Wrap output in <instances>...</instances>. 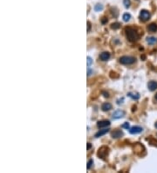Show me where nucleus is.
I'll return each mask as SVG.
<instances>
[{"mask_svg": "<svg viewBox=\"0 0 157 173\" xmlns=\"http://www.w3.org/2000/svg\"><path fill=\"white\" fill-rule=\"evenodd\" d=\"M102 9H103V6H102L101 4H97V5L94 7V10H95L96 11H101V10H102Z\"/></svg>", "mask_w": 157, "mask_h": 173, "instance_id": "obj_18", "label": "nucleus"}, {"mask_svg": "<svg viewBox=\"0 0 157 173\" xmlns=\"http://www.w3.org/2000/svg\"><path fill=\"white\" fill-rule=\"evenodd\" d=\"M142 130H143V129L141 128V127L140 126H134L132 127V128L129 129V133L130 134H139V133H141Z\"/></svg>", "mask_w": 157, "mask_h": 173, "instance_id": "obj_5", "label": "nucleus"}, {"mask_svg": "<svg viewBox=\"0 0 157 173\" xmlns=\"http://www.w3.org/2000/svg\"><path fill=\"white\" fill-rule=\"evenodd\" d=\"M103 95H104L105 97H106V98H108V97H109V95H108V93H105V92H103Z\"/></svg>", "mask_w": 157, "mask_h": 173, "instance_id": "obj_27", "label": "nucleus"}, {"mask_svg": "<svg viewBox=\"0 0 157 173\" xmlns=\"http://www.w3.org/2000/svg\"><path fill=\"white\" fill-rule=\"evenodd\" d=\"M136 61V59L134 57L131 56H122L120 58V62L123 65H131L134 64Z\"/></svg>", "mask_w": 157, "mask_h": 173, "instance_id": "obj_2", "label": "nucleus"}, {"mask_svg": "<svg viewBox=\"0 0 157 173\" xmlns=\"http://www.w3.org/2000/svg\"><path fill=\"white\" fill-rule=\"evenodd\" d=\"M91 147H92L91 143H87V150H90V148H91Z\"/></svg>", "mask_w": 157, "mask_h": 173, "instance_id": "obj_26", "label": "nucleus"}, {"mask_svg": "<svg viewBox=\"0 0 157 173\" xmlns=\"http://www.w3.org/2000/svg\"><path fill=\"white\" fill-rule=\"evenodd\" d=\"M124 115H125V113L123 112L122 110L118 109L113 113V119H120L121 117L124 116Z\"/></svg>", "mask_w": 157, "mask_h": 173, "instance_id": "obj_6", "label": "nucleus"}, {"mask_svg": "<svg viewBox=\"0 0 157 173\" xmlns=\"http://www.w3.org/2000/svg\"><path fill=\"white\" fill-rule=\"evenodd\" d=\"M154 126H155V128L157 129V122H156V123H155V124H154Z\"/></svg>", "mask_w": 157, "mask_h": 173, "instance_id": "obj_28", "label": "nucleus"}, {"mask_svg": "<svg viewBox=\"0 0 157 173\" xmlns=\"http://www.w3.org/2000/svg\"><path fill=\"white\" fill-rule=\"evenodd\" d=\"M140 18H141V20L142 21L148 20V19L150 18V13H149V11H146V10H142L141 13H140Z\"/></svg>", "mask_w": 157, "mask_h": 173, "instance_id": "obj_3", "label": "nucleus"}, {"mask_svg": "<svg viewBox=\"0 0 157 173\" xmlns=\"http://www.w3.org/2000/svg\"><path fill=\"white\" fill-rule=\"evenodd\" d=\"M147 86H148V88L150 91H154L157 88V82L154 81H149L148 84H147Z\"/></svg>", "mask_w": 157, "mask_h": 173, "instance_id": "obj_9", "label": "nucleus"}, {"mask_svg": "<svg viewBox=\"0 0 157 173\" xmlns=\"http://www.w3.org/2000/svg\"><path fill=\"white\" fill-rule=\"evenodd\" d=\"M120 23H115V24L112 25V28L113 29H118V28H120Z\"/></svg>", "mask_w": 157, "mask_h": 173, "instance_id": "obj_20", "label": "nucleus"}, {"mask_svg": "<svg viewBox=\"0 0 157 173\" xmlns=\"http://www.w3.org/2000/svg\"><path fill=\"white\" fill-rule=\"evenodd\" d=\"M108 148L106 147H102L99 150V153H98V156L102 159H105V157L108 156Z\"/></svg>", "mask_w": 157, "mask_h": 173, "instance_id": "obj_4", "label": "nucleus"}, {"mask_svg": "<svg viewBox=\"0 0 157 173\" xmlns=\"http://www.w3.org/2000/svg\"><path fill=\"white\" fill-rule=\"evenodd\" d=\"M92 73V71L91 69H90L89 67H88V68H87V76H89Z\"/></svg>", "mask_w": 157, "mask_h": 173, "instance_id": "obj_24", "label": "nucleus"}, {"mask_svg": "<svg viewBox=\"0 0 157 173\" xmlns=\"http://www.w3.org/2000/svg\"><path fill=\"white\" fill-rule=\"evenodd\" d=\"M155 99L157 100V94H156V95H155Z\"/></svg>", "mask_w": 157, "mask_h": 173, "instance_id": "obj_29", "label": "nucleus"}, {"mask_svg": "<svg viewBox=\"0 0 157 173\" xmlns=\"http://www.w3.org/2000/svg\"><path fill=\"white\" fill-rule=\"evenodd\" d=\"M123 133L120 130H115L112 133V137L113 138H119L120 136H122Z\"/></svg>", "mask_w": 157, "mask_h": 173, "instance_id": "obj_13", "label": "nucleus"}, {"mask_svg": "<svg viewBox=\"0 0 157 173\" xmlns=\"http://www.w3.org/2000/svg\"><path fill=\"white\" fill-rule=\"evenodd\" d=\"M87 66H90L92 65V58H90V57H87Z\"/></svg>", "mask_w": 157, "mask_h": 173, "instance_id": "obj_22", "label": "nucleus"}, {"mask_svg": "<svg viewBox=\"0 0 157 173\" xmlns=\"http://www.w3.org/2000/svg\"><path fill=\"white\" fill-rule=\"evenodd\" d=\"M97 126H98V128H99V129L106 128V127L110 126V122L108 121V120H102V121L98 122V123H97Z\"/></svg>", "mask_w": 157, "mask_h": 173, "instance_id": "obj_7", "label": "nucleus"}, {"mask_svg": "<svg viewBox=\"0 0 157 173\" xmlns=\"http://www.w3.org/2000/svg\"><path fill=\"white\" fill-rule=\"evenodd\" d=\"M101 109L103 110L104 112L108 111V110L112 109V105L110 104V103H108V102H105L101 106Z\"/></svg>", "mask_w": 157, "mask_h": 173, "instance_id": "obj_10", "label": "nucleus"}, {"mask_svg": "<svg viewBox=\"0 0 157 173\" xmlns=\"http://www.w3.org/2000/svg\"><path fill=\"white\" fill-rule=\"evenodd\" d=\"M109 131V129H104L102 130H99L98 133L95 134V137H101V136H104L105 134H106Z\"/></svg>", "mask_w": 157, "mask_h": 173, "instance_id": "obj_12", "label": "nucleus"}, {"mask_svg": "<svg viewBox=\"0 0 157 173\" xmlns=\"http://www.w3.org/2000/svg\"><path fill=\"white\" fill-rule=\"evenodd\" d=\"M109 58H110V54L108 52H102V54H101V55H99V59H101V61H108Z\"/></svg>", "mask_w": 157, "mask_h": 173, "instance_id": "obj_8", "label": "nucleus"}, {"mask_svg": "<svg viewBox=\"0 0 157 173\" xmlns=\"http://www.w3.org/2000/svg\"><path fill=\"white\" fill-rule=\"evenodd\" d=\"M122 18H123V20H124L125 22H127V21L130 19L131 16H130V14H129V13H125L124 15H123Z\"/></svg>", "mask_w": 157, "mask_h": 173, "instance_id": "obj_16", "label": "nucleus"}, {"mask_svg": "<svg viewBox=\"0 0 157 173\" xmlns=\"http://www.w3.org/2000/svg\"><path fill=\"white\" fill-rule=\"evenodd\" d=\"M92 163H94V161H92V159H91V160H89L88 162H87V169H90V168L92 167Z\"/></svg>", "mask_w": 157, "mask_h": 173, "instance_id": "obj_21", "label": "nucleus"}, {"mask_svg": "<svg viewBox=\"0 0 157 173\" xmlns=\"http://www.w3.org/2000/svg\"><path fill=\"white\" fill-rule=\"evenodd\" d=\"M147 29H148V31L151 32H157V25L155 23H152L148 25Z\"/></svg>", "mask_w": 157, "mask_h": 173, "instance_id": "obj_11", "label": "nucleus"}, {"mask_svg": "<svg viewBox=\"0 0 157 173\" xmlns=\"http://www.w3.org/2000/svg\"><path fill=\"white\" fill-rule=\"evenodd\" d=\"M128 96H129V97H131V98H133V99H134V100H138V99L140 98L139 94H132V93H129V94H128Z\"/></svg>", "mask_w": 157, "mask_h": 173, "instance_id": "obj_15", "label": "nucleus"}, {"mask_svg": "<svg viewBox=\"0 0 157 173\" xmlns=\"http://www.w3.org/2000/svg\"><path fill=\"white\" fill-rule=\"evenodd\" d=\"M122 128L126 129H130V125H129L128 122H124V123L122 124Z\"/></svg>", "mask_w": 157, "mask_h": 173, "instance_id": "obj_19", "label": "nucleus"}, {"mask_svg": "<svg viewBox=\"0 0 157 173\" xmlns=\"http://www.w3.org/2000/svg\"><path fill=\"white\" fill-rule=\"evenodd\" d=\"M91 31V23L89 21H87V32H90Z\"/></svg>", "mask_w": 157, "mask_h": 173, "instance_id": "obj_23", "label": "nucleus"}, {"mask_svg": "<svg viewBox=\"0 0 157 173\" xmlns=\"http://www.w3.org/2000/svg\"><path fill=\"white\" fill-rule=\"evenodd\" d=\"M147 41L149 45H154L157 42V38L154 37H149L147 38Z\"/></svg>", "mask_w": 157, "mask_h": 173, "instance_id": "obj_14", "label": "nucleus"}, {"mask_svg": "<svg viewBox=\"0 0 157 173\" xmlns=\"http://www.w3.org/2000/svg\"><path fill=\"white\" fill-rule=\"evenodd\" d=\"M123 4L126 8H128L130 6V0H123Z\"/></svg>", "mask_w": 157, "mask_h": 173, "instance_id": "obj_17", "label": "nucleus"}, {"mask_svg": "<svg viewBox=\"0 0 157 173\" xmlns=\"http://www.w3.org/2000/svg\"><path fill=\"white\" fill-rule=\"evenodd\" d=\"M101 22H102V24H106V22H108V19H106V18H103L101 20Z\"/></svg>", "mask_w": 157, "mask_h": 173, "instance_id": "obj_25", "label": "nucleus"}, {"mask_svg": "<svg viewBox=\"0 0 157 173\" xmlns=\"http://www.w3.org/2000/svg\"><path fill=\"white\" fill-rule=\"evenodd\" d=\"M126 33H127V39L131 42H134L139 39V34L134 29L131 27L126 28Z\"/></svg>", "mask_w": 157, "mask_h": 173, "instance_id": "obj_1", "label": "nucleus"}]
</instances>
